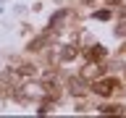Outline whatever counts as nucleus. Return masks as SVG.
<instances>
[{
    "instance_id": "1",
    "label": "nucleus",
    "mask_w": 126,
    "mask_h": 118,
    "mask_svg": "<svg viewBox=\"0 0 126 118\" xmlns=\"http://www.w3.org/2000/svg\"><path fill=\"white\" fill-rule=\"evenodd\" d=\"M116 87H118L116 79H100V81H94V84H92V92L100 94V97H110V94L116 92Z\"/></svg>"
},
{
    "instance_id": "2",
    "label": "nucleus",
    "mask_w": 126,
    "mask_h": 118,
    "mask_svg": "<svg viewBox=\"0 0 126 118\" xmlns=\"http://www.w3.org/2000/svg\"><path fill=\"white\" fill-rule=\"evenodd\" d=\"M68 92L71 94H84L87 92V84H84V79H79V76H74V79H68Z\"/></svg>"
},
{
    "instance_id": "3",
    "label": "nucleus",
    "mask_w": 126,
    "mask_h": 118,
    "mask_svg": "<svg viewBox=\"0 0 126 118\" xmlns=\"http://www.w3.org/2000/svg\"><path fill=\"white\" fill-rule=\"evenodd\" d=\"M87 55H89V58H92V60H97V58H102V55H105V47H100V45H94V47H92V50H89V53H87Z\"/></svg>"
},
{
    "instance_id": "4",
    "label": "nucleus",
    "mask_w": 126,
    "mask_h": 118,
    "mask_svg": "<svg viewBox=\"0 0 126 118\" xmlns=\"http://www.w3.org/2000/svg\"><path fill=\"white\" fill-rule=\"evenodd\" d=\"M16 71H18L21 76H32V74H34V71H37V68H34V66H29V63H26V66H18V68H16Z\"/></svg>"
},
{
    "instance_id": "5",
    "label": "nucleus",
    "mask_w": 126,
    "mask_h": 118,
    "mask_svg": "<svg viewBox=\"0 0 126 118\" xmlns=\"http://www.w3.org/2000/svg\"><path fill=\"white\" fill-rule=\"evenodd\" d=\"M63 18H66V11H58V13H55L53 18H50V26H58V24H61Z\"/></svg>"
},
{
    "instance_id": "6",
    "label": "nucleus",
    "mask_w": 126,
    "mask_h": 118,
    "mask_svg": "<svg viewBox=\"0 0 126 118\" xmlns=\"http://www.w3.org/2000/svg\"><path fill=\"white\" fill-rule=\"evenodd\" d=\"M74 55H76V50H74V47H63V53H61V58H63V60H71V58H74Z\"/></svg>"
},
{
    "instance_id": "7",
    "label": "nucleus",
    "mask_w": 126,
    "mask_h": 118,
    "mask_svg": "<svg viewBox=\"0 0 126 118\" xmlns=\"http://www.w3.org/2000/svg\"><path fill=\"white\" fill-rule=\"evenodd\" d=\"M102 113H121V108H118V105H102Z\"/></svg>"
},
{
    "instance_id": "8",
    "label": "nucleus",
    "mask_w": 126,
    "mask_h": 118,
    "mask_svg": "<svg viewBox=\"0 0 126 118\" xmlns=\"http://www.w3.org/2000/svg\"><path fill=\"white\" fill-rule=\"evenodd\" d=\"M94 18H100V21H105V18H110V11H97V13H94Z\"/></svg>"
}]
</instances>
